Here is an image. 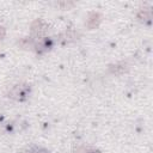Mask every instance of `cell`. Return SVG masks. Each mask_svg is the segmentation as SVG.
I'll return each instance as SVG.
<instances>
[{"instance_id":"1","label":"cell","mask_w":153,"mask_h":153,"mask_svg":"<svg viewBox=\"0 0 153 153\" xmlns=\"http://www.w3.org/2000/svg\"><path fill=\"white\" fill-rule=\"evenodd\" d=\"M2 35H4V30L0 27V36H2Z\"/></svg>"}]
</instances>
